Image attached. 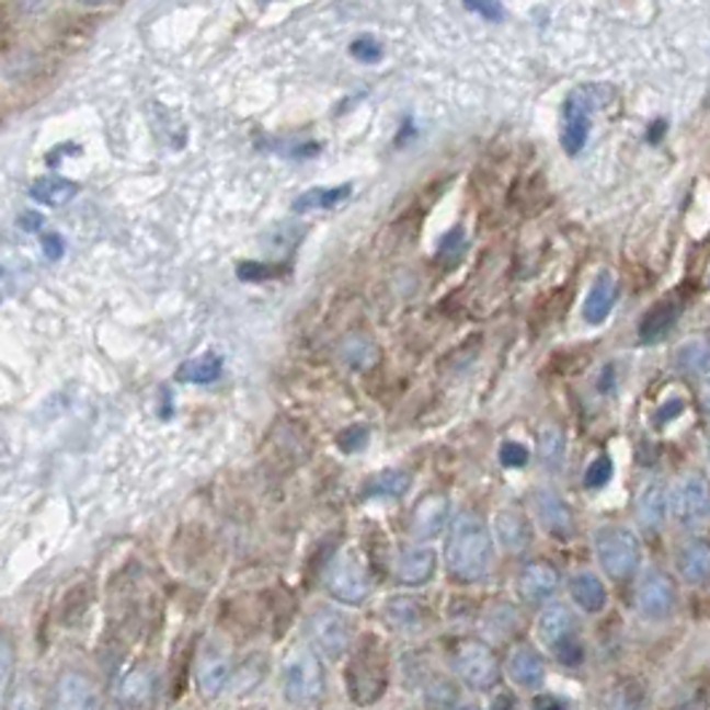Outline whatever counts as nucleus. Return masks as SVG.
I'll return each mask as SVG.
<instances>
[{
	"instance_id": "nucleus-32",
	"label": "nucleus",
	"mask_w": 710,
	"mask_h": 710,
	"mask_svg": "<svg viewBox=\"0 0 710 710\" xmlns=\"http://www.w3.org/2000/svg\"><path fill=\"white\" fill-rule=\"evenodd\" d=\"M564 451H566V438L561 433V427L548 425L540 431V457L542 462L548 465L550 470L559 468L564 462Z\"/></svg>"
},
{
	"instance_id": "nucleus-46",
	"label": "nucleus",
	"mask_w": 710,
	"mask_h": 710,
	"mask_svg": "<svg viewBox=\"0 0 710 710\" xmlns=\"http://www.w3.org/2000/svg\"><path fill=\"white\" fill-rule=\"evenodd\" d=\"M531 706L542 708V710H561V708H566L569 702L561 700V697H553V695H537Z\"/></svg>"
},
{
	"instance_id": "nucleus-7",
	"label": "nucleus",
	"mask_w": 710,
	"mask_h": 710,
	"mask_svg": "<svg viewBox=\"0 0 710 710\" xmlns=\"http://www.w3.org/2000/svg\"><path fill=\"white\" fill-rule=\"evenodd\" d=\"M305 635H308L313 652L327 660H340L351 652L353 626L334 606H318L305 620Z\"/></svg>"
},
{
	"instance_id": "nucleus-31",
	"label": "nucleus",
	"mask_w": 710,
	"mask_h": 710,
	"mask_svg": "<svg viewBox=\"0 0 710 710\" xmlns=\"http://www.w3.org/2000/svg\"><path fill=\"white\" fill-rule=\"evenodd\" d=\"M676 366L687 377H708L710 369V353L706 340H689L676 351Z\"/></svg>"
},
{
	"instance_id": "nucleus-1",
	"label": "nucleus",
	"mask_w": 710,
	"mask_h": 710,
	"mask_svg": "<svg viewBox=\"0 0 710 710\" xmlns=\"http://www.w3.org/2000/svg\"><path fill=\"white\" fill-rule=\"evenodd\" d=\"M494 564V540L476 511H460L446 540V569L460 583H481Z\"/></svg>"
},
{
	"instance_id": "nucleus-39",
	"label": "nucleus",
	"mask_w": 710,
	"mask_h": 710,
	"mask_svg": "<svg viewBox=\"0 0 710 710\" xmlns=\"http://www.w3.org/2000/svg\"><path fill=\"white\" fill-rule=\"evenodd\" d=\"M351 57L358 59V62L364 65H377L379 59L385 57V48L382 43L377 38H371V35H360V38H355L351 43Z\"/></svg>"
},
{
	"instance_id": "nucleus-41",
	"label": "nucleus",
	"mask_w": 710,
	"mask_h": 710,
	"mask_svg": "<svg viewBox=\"0 0 710 710\" xmlns=\"http://www.w3.org/2000/svg\"><path fill=\"white\" fill-rule=\"evenodd\" d=\"M462 5L468 11H473V14H479L481 20L486 22H502L505 20V9H502L500 0H462Z\"/></svg>"
},
{
	"instance_id": "nucleus-20",
	"label": "nucleus",
	"mask_w": 710,
	"mask_h": 710,
	"mask_svg": "<svg viewBox=\"0 0 710 710\" xmlns=\"http://www.w3.org/2000/svg\"><path fill=\"white\" fill-rule=\"evenodd\" d=\"M678 316H682V305L676 299L665 297L660 302H654V308H649V313L639 323L641 345H657V342H663L671 334V329L676 327Z\"/></svg>"
},
{
	"instance_id": "nucleus-6",
	"label": "nucleus",
	"mask_w": 710,
	"mask_h": 710,
	"mask_svg": "<svg viewBox=\"0 0 710 710\" xmlns=\"http://www.w3.org/2000/svg\"><path fill=\"white\" fill-rule=\"evenodd\" d=\"M606 94L598 85H583L574 89L564 102V124H561V147L566 156H580L585 150L587 137H591L593 113L598 105H604Z\"/></svg>"
},
{
	"instance_id": "nucleus-11",
	"label": "nucleus",
	"mask_w": 710,
	"mask_h": 710,
	"mask_svg": "<svg viewBox=\"0 0 710 710\" xmlns=\"http://www.w3.org/2000/svg\"><path fill=\"white\" fill-rule=\"evenodd\" d=\"M633 602L635 609H639L641 617H646V620H668L678 602L676 585H673V580L665 572L649 569V572H644V577L639 580V585H635Z\"/></svg>"
},
{
	"instance_id": "nucleus-24",
	"label": "nucleus",
	"mask_w": 710,
	"mask_h": 710,
	"mask_svg": "<svg viewBox=\"0 0 710 710\" xmlns=\"http://www.w3.org/2000/svg\"><path fill=\"white\" fill-rule=\"evenodd\" d=\"M385 622L401 633H417L425 628V604L414 596H393L385 602Z\"/></svg>"
},
{
	"instance_id": "nucleus-37",
	"label": "nucleus",
	"mask_w": 710,
	"mask_h": 710,
	"mask_svg": "<svg viewBox=\"0 0 710 710\" xmlns=\"http://www.w3.org/2000/svg\"><path fill=\"white\" fill-rule=\"evenodd\" d=\"M14 665H16V652L14 644L5 633H0V700L5 697V691L11 687V678H14Z\"/></svg>"
},
{
	"instance_id": "nucleus-9",
	"label": "nucleus",
	"mask_w": 710,
	"mask_h": 710,
	"mask_svg": "<svg viewBox=\"0 0 710 710\" xmlns=\"http://www.w3.org/2000/svg\"><path fill=\"white\" fill-rule=\"evenodd\" d=\"M455 671L465 687L473 691H492L500 684V660L481 641H465L455 657Z\"/></svg>"
},
{
	"instance_id": "nucleus-44",
	"label": "nucleus",
	"mask_w": 710,
	"mask_h": 710,
	"mask_svg": "<svg viewBox=\"0 0 710 710\" xmlns=\"http://www.w3.org/2000/svg\"><path fill=\"white\" fill-rule=\"evenodd\" d=\"M684 406H687V403H684L682 398H673V401H668L665 406L657 409V417H654V422H657V425H665V422L676 420L678 414L684 412Z\"/></svg>"
},
{
	"instance_id": "nucleus-49",
	"label": "nucleus",
	"mask_w": 710,
	"mask_h": 710,
	"mask_svg": "<svg viewBox=\"0 0 710 710\" xmlns=\"http://www.w3.org/2000/svg\"><path fill=\"white\" fill-rule=\"evenodd\" d=\"M76 3H85V5H100V3H107V0H76Z\"/></svg>"
},
{
	"instance_id": "nucleus-25",
	"label": "nucleus",
	"mask_w": 710,
	"mask_h": 710,
	"mask_svg": "<svg viewBox=\"0 0 710 710\" xmlns=\"http://www.w3.org/2000/svg\"><path fill=\"white\" fill-rule=\"evenodd\" d=\"M569 596L574 598V604H577L580 609L591 611V615H596V611H602L606 606V587L602 577L587 572V569L569 577Z\"/></svg>"
},
{
	"instance_id": "nucleus-5",
	"label": "nucleus",
	"mask_w": 710,
	"mask_h": 710,
	"mask_svg": "<svg viewBox=\"0 0 710 710\" xmlns=\"http://www.w3.org/2000/svg\"><path fill=\"white\" fill-rule=\"evenodd\" d=\"M537 635L559 657V663L569 665V668H577L583 663L585 649L577 639V617L569 606H545L540 620H537Z\"/></svg>"
},
{
	"instance_id": "nucleus-23",
	"label": "nucleus",
	"mask_w": 710,
	"mask_h": 710,
	"mask_svg": "<svg viewBox=\"0 0 710 710\" xmlns=\"http://www.w3.org/2000/svg\"><path fill=\"white\" fill-rule=\"evenodd\" d=\"M494 537H497V542L505 550L522 553V550L531 545V524L526 522L524 513L505 507V511H497V516H494Z\"/></svg>"
},
{
	"instance_id": "nucleus-36",
	"label": "nucleus",
	"mask_w": 710,
	"mask_h": 710,
	"mask_svg": "<svg viewBox=\"0 0 710 710\" xmlns=\"http://www.w3.org/2000/svg\"><path fill=\"white\" fill-rule=\"evenodd\" d=\"M280 273H284V267H273V265H265V262H254V260L238 262L236 265V275L241 280H247V284H262V280L278 278Z\"/></svg>"
},
{
	"instance_id": "nucleus-4",
	"label": "nucleus",
	"mask_w": 710,
	"mask_h": 710,
	"mask_svg": "<svg viewBox=\"0 0 710 710\" xmlns=\"http://www.w3.org/2000/svg\"><path fill=\"white\" fill-rule=\"evenodd\" d=\"M327 689V676H323V663L310 646L291 649L289 657L284 660V695L294 706H313L323 697Z\"/></svg>"
},
{
	"instance_id": "nucleus-48",
	"label": "nucleus",
	"mask_w": 710,
	"mask_h": 710,
	"mask_svg": "<svg viewBox=\"0 0 710 710\" xmlns=\"http://www.w3.org/2000/svg\"><path fill=\"white\" fill-rule=\"evenodd\" d=\"M611 388H615V369H611V366H606L602 379H598V390H602V393H609Z\"/></svg>"
},
{
	"instance_id": "nucleus-3",
	"label": "nucleus",
	"mask_w": 710,
	"mask_h": 710,
	"mask_svg": "<svg viewBox=\"0 0 710 710\" xmlns=\"http://www.w3.org/2000/svg\"><path fill=\"white\" fill-rule=\"evenodd\" d=\"M593 548H596V559L606 577L626 583L633 577L641 566V542L633 529L622 524H606L593 537Z\"/></svg>"
},
{
	"instance_id": "nucleus-42",
	"label": "nucleus",
	"mask_w": 710,
	"mask_h": 710,
	"mask_svg": "<svg viewBox=\"0 0 710 710\" xmlns=\"http://www.w3.org/2000/svg\"><path fill=\"white\" fill-rule=\"evenodd\" d=\"M529 449L524 444H518V440H505L500 446V462L505 468H524V465H529Z\"/></svg>"
},
{
	"instance_id": "nucleus-34",
	"label": "nucleus",
	"mask_w": 710,
	"mask_h": 710,
	"mask_svg": "<svg viewBox=\"0 0 710 710\" xmlns=\"http://www.w3.org/2000/svg\"><path fill=\"white\" fill-rule=\"evenodd\" d=\"M465 247H468V238H465V230L457 225V228H451L444 238H440L436 256L440 262H446V265H455V262L462 256Z\"/></svg>"
},
{
	"instance_id": "nucleus-47",
	"label": "nucleus",
	"mask_w": 710,
	"mask_h": 710,
	"mask_svg": "<svg viewBox=\"0 0 710 710\" xmlns=\"http://www.w3.org/2000/svg\"><path fill=\"white\" fill-rule=\"evenodd\" d=\"M665 131H668V124H665V121H663V118H660V121H654V124H652V126H649V131H646V139H649V142H652V145H657V142H660V139H663V137H665Z\"/></svg>"
},
{
	"instance_id": "nucleus-33",
	"label": "nucleus",
	"mask_w": 710,
	"mask_h": 710,
	"mask_svg": "<svg viewBox=\"0 0 710 710\" xmlns=\"http://www.w3.org/2000/svg\"><path fill=\"white\" fill-rule=\"evenodd\" d=\"M152 695V676L147 671H131L121 684V700L126 706H142Z\"/></svg>"
},
{
	"instance_id": "nucleus-14",
	"label": "nucleus",
	"mask_w": 710,
	"mask_h": 710,
	"mask_svg": "<svg viewBox=\"0 0 710 710\" xmlns=\"http://www.w3.org/2000/svg\"><path fill=\"white\" fill-rule=\"evenodd\" d=\"M561 574L559 569L550 566L548 561H531L518 574L516 591L526 606H542L559 593Z\"/></svg>"
},
{
	"instance_id": "nucleus-43",
	"label": "nucleus",
	"mask_w": 710,
	"mask_h": 710,
	"mask_svg": "<svg viewBox=\"0 0 710 710\" xmlns=\"http://www.w3.org/2000/svg\"><path fill=\"white\" fill-rule=\"evenodd\" d=\"M41 251L48 262H59L65 256V238L59 232L41 230Z\"/></svg>"
},
{
	"instance_id": "nucleus-35",
	"label": "nucleus",
	"mask_w": 710,
	"mask_h": 710,
	"mask_svg": "<svg viewBox=\"0 0 710 710\" xmlns=\"http://www.w3.org/2000/svg\"><path fill=\"white\" fill-rule=\"evenodd\" d=\"M425 695H427V702H431V706H438V708H451V706H457V700H460V691H457L455 684L444 676L433 678V682L427 684Z\"/></svg>"
},
{
	"instance_id": "nucleus-17",
	"label": "nucleus",
	"mask_w": 710,
	"mask_h": 710,
	"mask_svg": "<svg viewBox=\"0 0 710 710\" xmlns=\"http://www.w3.org/2000/svg\"><path fill=\"white\" fill-rule=\"evenodd\" d=\"M635 522L646 535H657L663 529L665 516H668V489L660 481L644 483V489L635 497Z\"/></svg>"
},
{
	"instance_id": "nucleus-8",
	"label": "nucleus",
	"mask_w": 710,
	"mask_h": 710,
	"mask_svg": "<svg viewBox=\"0 0 710 710\" xmlns=\"http://www.w3.org/2000/svg\"><path fill=\"white\" fill-rule=\"evenodd\" d=\"M327 591L334 602L360 606L371 593V574L353 550H342L327 566Z\"/></svg>"
},
{
	"instance_id": "nucleus-38",
	"label": "nucleus",
	"mask_w": 710,
	"mask_h": 710,
	"mask_svg": "<svg viewBox=\"0 0 710 710\" xmlns=\"http://www.w3.org/2000/svg\"><path fill=\"white\" fill-rule=\"evenodd\" d=\"M611 476H615V462H611V457L609 455H598L596 460L587 465L583 481H585L587 489H602L611 481Z\"/></svg>"
},
{
	"instance_id": "nucleus-30",
	"label": "nucleus",
	"mask_w": 710,
	"mask_h": 710,
	"mask_svg": "<svg viewBox=\"0 0 710 710\" xmlns=\"http://www.w3.org/2000/svg\"><path fill=\"white\" fill-rule=\"evenodd\" d=\"M340 358L347 369L366 371L377 364V347H375V342L366 340V336L353 334L340 345Z\"/></svg>"
},
{
	"instance_id": "nucleus-27",
	"label": "nucleus",
	"mask_w": 710,
	"mask_h": 710,
	"mask_svg": "<svg viewBox=\"0 0 710 710\" xmlns=\"http://www.w3.org/2000/svg\"><path fill=\"white\" fill-rule=\"evenodd\" d=\"M353 195L351 185H336V187H313L308 193L297 195L291 204L294 214H308V211H327L336 209L340 204H345Z\"/></svg>"
},
{
	"instance_id": "nucleus-16",
	"label": "nucleus",
	"mask_w": 710,
	"mask_h": 710,
	"mask_svg": "<svg viewBox=\"0 0 710 710\" xmlns=\"http://www.w3.org/2000/svg\"><path fill=\"white\" fill-rule=\"evenodd\" d=\"M396 580L406 587H420L431 583L433 574H436V553L425 545H412V548H403L396 559L393 569Z\"/></svg>"
},
{
	"instance_id": "nucleus-15",
	"label": "nucleus",
	"mask_w": 710,
	"mask_h": 710,
	"mask_svg": "<svg viewBox=\"0 0 710 710\" xmlns=\"http://www.w3.org/2000/svg\"><path fill=\"white\" fill-rule=\"evenodd\" d=\"M51 708L59 710H85V708H100V695L96 687L91 684V678H85L83 673H62L57 678L51 689Z\"/></svg>"
},
{
	"instance_id": "nucleus-2",
	"label": "nucleus",
	"mask_w": 710,
	"mask_h": 710,
	"mask_svg": "<svg viewBox=\"0 0 710 710\" xmlns=\"http://www.w3.org/2000/svg\"><path fill=\"white\" fill-rule=\"evenodd\" d=\"M347 695L358 706H371L388 689V657L375 635H364L345 671Z\"/></svg>"
},
{
	"instance_id": "nucleus-22",
	"label": "nucleus",
	"mask_w": 710,
	"mask_h": 710,
	"mask_svg": "<svg viewBox=\"0 0 710 710\" xmlns=\"http://www.w3.org/2000/svg\"><path fill=\"white\" fill-rule=\"evenodd\" d=\"M507 676H511V682L516 687L531 691L540 689L545 682V663L540 652L526 644L513 649L511 657H507Z\"/></svg>"
},
{
	"instance_id": "nucleus-19",
	"label": "nucleus",
	"mask_w": 710,
	"mask_h": 710,
	"mask_svg": "<svg viewBox=\"0 0 710 710\" xmlns=\"http://www.w3.org/2000/svg\"><path fill=\"white\" fill-rule=\"evenodd\" d=\"M617 294H620V289H617L615 275L609 271L598 273L596 280L591 284V291H587L585 297V308H583L585 323H591V327H602L611 310H615Z\"/></svg>"
},
{
	"instance_id": "nucleus-45",
	"label": "nucleus",
	"mask_w": 710,
	"mask_h": 710,
	"mask_svg": "<svg viewBox=\"0 0 710 710\" xmlns=\"http://www.w3.org/2000/svg\"><path fill=\"white\" fill-rule=\"evenodd\" d=\"M43 222H46V219H43V214L38 211H24L20 217V228L24 232H41Z\"/></svg>"
},
{
	"instance_id": "nucleus-10",
	"label": "nucleus",
	"mask_w": 710,
	"mask_h": 710,
	"mask_svg": "<svg viewBox=\"0 0 710 710\" xmlns=\"http://www.w3.org/2000/svg\"><path fill=\"white\" fill-rule=\"evenodd\" d=\"M668 507L678 524L687 529H700L708 522L710 497H708V483L700 476H684L673 483L668 494Z\"/></svg>"
},
{
	"instance_id": "nucleus-18",
	"label": "nucleus",
	"mask_w": 710,
	"mask_h": 710,
	"mask_svg": "<svg viewBox=\"0 0 710 710\" xmlns=\"http://www.w3.org/2000/svg\"><path fill=\"white\" fill-rule=\"evenodd\" d=\"M676 572L691 587H706L710 580V548L706 540L695 537L678 548Z\"/></svg>"
},
{
	"instance_id": "nucleus-26",
	"label": "nucleus",
	"mask_w": 710,
	"mask_h": 710,
	"mask_svg": "<svg viewBox=\"0 0 710 710\" xmlns=\"http://www.w3.org/2000/svg\"><path fill=\"white\" fill-rule=\"evenodd\" d=\"M412 486L406 470H382L360 489V500H401Z\"/></svg>"
},
{
	"instance_id": "nucleus-29",
	"label": "nucleus",
	"mask_w": 710,
	"mask_h": 710,
	"mask_svg": "<svg viewBox=\"0 0 710 710\" xmlns=\"http://www.w3.org/2000/svg\"><path fill=\"white\" fill-rule=\"evenodd\" d=\"M222 375V358L217 353H204L190 358L176 369V382L185 385H211Z\"/></svg>"
},
{
	"instance_id": "nucleus-21",
	"label": "nucleus",
	"mask_w": 710,
	"mask_h": 710,
	"mask_svg": "<svg viewBox=\"0 0 710 710\" xmlns=\"http://www.w3.org/2000/svg\"><path fill=\"white\" fill-rule=\"evenodd\" d=\"M230 682H232V665L222 652H206L204 657L198 660L195 684H198L201 695L214 700V697H219L230 687Z\"/></svg>"
},
{
	"instance_id": "nucleus-12",
	"label": "nucleus",
	"mask_w": 710,
	"mask_h": 710,
	"mask_svg": "<svg viewBox=\"0 0 710 710\" xmlns=\"http://www.w3.org/2000/svg\"><path fill=\"white\" fill-rule=\"evenodd\" d=\"M531 511L540 526L556 540H572L574 537V513L556 489H537L531 492Z\"/></svg>"
},
{
	"instance_id": "nucleus-40",
	"label": "nucleus",
	"mask_w": 710,
	"mask_h": 710,
	"mask_svg": "<svg viewBox=\"0 0 710 710\" xmlns=\"http://www.w3.org/2000/svg\"><path fill=\"white\" fill-rule=\"evenodd\" d=\"M366 444H369V427L366 425H351L336 436V446H340L345 455H355V451H364Z\"/></svg>"
},
{
	"instance_id": "nucleus-13",
	"label": "nucleus",
	"mask_w": 710,
	"mask_h": 710,
	"mask_svg": "<svg viewBox=\"0 0 710 710\" xmlns=\"http://www.w3.org/2000/svg\"><path fill=\"white\" fill-rule=\"evenodd\" d=\"M449 513H451V502L446 494H438V492L425 494V497L414 505L412 516H409V535L420 542L436 540L440 531H444L446 522H449Z\"/></svg>"
},
{
	"instance_id": "nucleus-28",
	"label": "nucleus",
	"mask_w": 710,
	"mask_h": 710,
	"mask_svg": "<svg viewBox=\"0 0 710 710\" xmlns=\"http://www.w3.org/2000/svg\"><path fill=\"white\" fill-rule=\"evenodd\" d=\"M78 187L72 180H65V176H41L30 185V198L38 201L43 206H65L70 204L72 198L78 195Z\"/></svg>"
}]
</instances>
